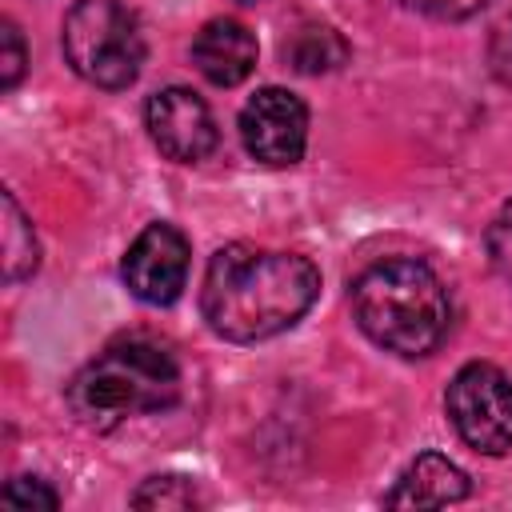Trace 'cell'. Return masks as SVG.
I'll use <instances>...</instances> for the list:
<instances>
[{"label":"cell","mask_w":512,"mask_h":512,"mask_svg":"<svg viewBox=\"0 0 512 512\" xmlns=\"http://www.w3.org/2000/svg\"><path fill=\"white\" fill-rule=\"evenodd\" d=\"M192 64L208 84L232 88L256 68V36L240 20H208L192 40Z\"/></svg>","instance_id":"9c48e42d"},{"label":"cell","mask_w":512,"mask_h":512,"mask_svg":"<svg viewBox=\"0 0 512 512\" xmlns=\"http://www.w3.org/2000/svg\"><path fill=\"white\" fill-rule=\"evenodd\" d=\"M120 276L144 304H172L188 280V240L172 224H148L124 252Z\"/></svg>","instance_id":"52a82bcc"},{"label":"cell","mask_w":512,"mask_h":512,"mask_svg":"<svg viewBox=\"0 0 512 512\" xmlns=\"http://www.w3.org/2000/svg\"><path fill=\"white\" fill-rule=\"evenodd\" d=\"M444 404L468 448L484 456L512 452V380L496 364H464L452 376Z\"/></svg>","instance_id":"5b68a950"},{"label":"cell","mask_w":512,"mask_h":512,"mask_svg":"<svg viewBox=\"0 0 512 512\" xmlns=\"http://www.w3.org/2000/svg\"><path fill=\"white\" fill-rule=\"evenodd\" d=\"M4 204V224H0V252H4V284H20L24 276L36 272L40 264V244H36V232L32 224L24 220L20 204L12 192L0 196Z\"/></svg>","instance_id":"8fae6325"},{"label":"cell","mask_w":512,"mask_h":512,"mask_svg":"<svg viewBox=\"0 0 512 512\" xmlns=\"http://www.w3.org/2000/svg\"><path fill=\"white\" fill-rule=\"evenodd\" d=\"M200 492L188 476H152L132 492V508H196Z\"/></svg>","instance_id":"4fadbf2b"},{"label":"cell","mask_w":512,"mask_h":512,"mask_svg":"<svg viewBox=\"0 0 512 512\" xmlns=\"http://www.w3.org/2000/svg\"><path fill=\"white\" fill-rule=\"evenodd\" d=\"M352 312L364 336L396 356H428L452 320L440 276L420 260H380L352 284Z\"/></svg>","instance_id":"3957f363"},{"label":"cell","mask_w":512,"mask_h":512,"mask_svg":"<svg viewBox=\"0 0 512 512\" xmlns=\"http://www.w3.org/2000/svg\"><path fill=\"white\" fill-rule=\"evenodd\" d=\"M144 120H148L152 144L168 160H180V164L204 160L216 148V140H220L208 104L192 88H164V92H156L148 100V108H144Z\"/></svg>","instance_id":"ba28073f"},{"label":"cell","mask_w":512,"mask_h":512,"mask_svg":"<svg viewBox=\"0 0 512 512\" xmlns=\"http://www.w3.org/2000/svg\"><path fill=\"white\" fill-rule=\"evenodd\" d=\"M412 12H424L432 20H468L480 8H488L492 0H404Z\"/></svg>","instance_id":"e0dca14e"},{"label":"cell","mask_w":512,"mask_h":512,"mask_svg":"<svg viewBox=\"0 0 512 512\" xmlns=\"http://www.w3.org/2000/svg\"><path fill=\"white\" fill-rule=\"evenodd\" d=\"M240 140L260 164L284 168L304 156L308 108L288 88H260L240 112Z\"/></svg>","instance_id":"8992f818"},{"label":"cell","mask_w":512,"mask_h":512,"mask_svg":"<svg viewBox=\"0 0 512 512\" xmlns=\"http://www.w3.org/2000/svg\"><path fill=\"white\" fill-rule=\"evenodd\" d=\"M0 500H4L8 508H44V512H52V508L60 504V496H56L44 480H36V476H16V480H8L4 492H0Z\"/></svg>","instance_id":"5bb4252c"},{"label":"cell","mask_w":512,"mask_h":512,"mask_svg":"<svg viewBox=\"0 0 512 512\" xmlns=\"http://www.w3.org/2000/svg\"><path fill=\"white\" fill-rule=\"evenodd\" d=\"M492 68L504 84H512V20H504L492 36Z\"/></svg>","instance_id":"ac0fdd59"},{"label":"cell","mask_w":512,"mask_h":512,"mask_svg":"<svg viewBox=\"0 0 512 512\" xmlns=\"http://www.w3.org/2000/svg\"><path fill=\"white\" fill-rule=\"evenodd\" d=\"M28 52H24V36L12 20L0 24V88H16V80L24 76Z\"/></svg>","instance_id":"9a60e30c"},{"label":"cell","mask_w":512,"mask_h":512,"mask_svg":"<svg viewBox=\"0 0 512 512\" xmlns=\"http://www.w3.org/2000/svg\"><path fill=\"white\" fill-rule=\"evenodd\" d=\"M320 272L308 256L256 244H224L204 272L200 312L232 344L268 340L292 328L316 300Z\"/></svg>","instance_id":"6da1fadb"},{"label":"cell","mask_w":512,"mask_h":512,"mask_svg":"<svg viewBox=\"0 0 512 512\" xmlns=\"http://www.w3.org/2000/svg\"><path fill=\"white\" fill-rule=\"evenodd\" d=\"M180 400V364L176 356L144 332L112 340L68 388V404L80 424L108 432L128 416L164 412Z\"/></svg>","instance_id":"7a4b0ae2"},{"label":"cell","mask_w":512,"mask_h":512,"mask_svg":"<svg viewBox=\"0 0 512 512\" xmlns=\"http://www.w3.org/2000/svg\"><path fill=\"white\" fill-rule=\"evenodd\" d=\"M488 260L500 276L512 280V200L500 208V216L488 228Z\"/></svg>","instance_id":"2e32d148"},{"label":"cell","mask_w":512,"mask_h":512,"mask_svg":"<svg viewBox=\"0 0 512 512\" xmlns=\"http://www.w3.org/2000/svg\"><path fill=\"white\" fill-rule=\"evenodd\" d=\"M240 4H256V0H240Z\"/></svg>","instance_id":"d6986e66"},{"label":"cell","mask_w":512,"mask_h":512,"mask_svg":"<svg viewBox=\"0 0 512 512\" xmlns=\"http://www.w3.org/2000/svg\"><path fill=\"white\" fill-rule=\"evenodd\" d=\"M284 56L296 72L304 76H320V72H332L348 60V44L340 40V32L332 28H320V24H308L300 28L288 44H284Z\"/></svg>","instance_id":"7c38bea8"},{"label":"cell","mask_w":512,"mask_h":512,"mask_svg":"<svg viewBox=\"0 0 512 512\" xmlns=\"http://www.w3.org/2000/svg\"><path fill=\"white\" fill-rule=\"evenodd\" d=\"M64 56L96 88H128L144 64L140 20L116 0H76L64 16Z\"/></svg>","instance_id":"277c9868"},{"label":"cell","mask_w":512,"mask_h":512,"mask_svg":"<svg viewBox=\"0 0 512 512\" xmlns=\"http://www.w3.org/2000/svg\"><path fill=\"white\" fill-rule=\"evenodd\" d=\"M468 496V476L440 452H424L388 492V508H444Z\"/></svg>","instance_id":"30bf717a"}]
</instances>
